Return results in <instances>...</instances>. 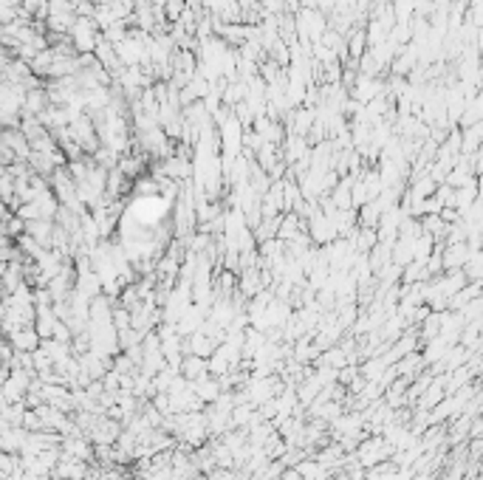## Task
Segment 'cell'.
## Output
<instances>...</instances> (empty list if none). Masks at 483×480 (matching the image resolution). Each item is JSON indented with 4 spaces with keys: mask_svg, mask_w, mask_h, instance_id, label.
<instances>
[{
    "mask_svg": "<svg viewBox=\"0 0 483 480\" xmlns=\"http://www.w3.org/2000/svg\"><path fill=\"white\" fill-rule=\"evenodd\" d=\"M6 342L18 350V353H32L40 348V334L34 331V325H26V328H18L6 336Z\"/></svg>",
    "mask_w": 483,
    "mask_h": 480,
    "instance_id": "obj_3",
    "label": "cell"
},
{
    "mask_svg": "<svg viewBox=\"0 0 483 480\" xmlns=\"http://www.w3.org/2000/svg\"><path fill=\"white\" fill-rule=\"evenodd\" d=\"M49 94H46V85L43 88H34V91H26L23 96V110L20 113H32V116H40L46 108H49Z\"/></svg>",
    "mask_w": 483,
    "mask_h": 480,
    "instance_id": "obj_8",
    "label": "cell"
},
{
    "mask_svg": "<svg viewBox=\"0 0 483 480\" xmlns=\"http://www.w3.org/2000/svg\"><path fill=\"white\" fill-rule=\"evenodd\" d=\"M294 469H297V474H300L303 480H320V477L328 474L317 460H306V457H303L300 463H294Z\"/></svg>",
    "mask_w": 483,
    "mask_h": 480,
    "instance_id": "obj_9",
    "label": "cell"
},
{
    "mask_svg": "<svg viewBox=\"0 0 483 480\" xmlns=\"http://www.w3.org/2000/svg\"><path fill=\"white\" fill-rule=\"evenodd\" d=\"M91 158H94V164H99V167H105V170H111V167L119 164V156H116L111 147H102V144H99V150H96Z\"/></svg>",
    "mask_w": 483,
    "mask_h": 480,
    "instance_id": "obj_10",
    "label": "cell"
},
{
    "mask_svg": "<svg viewBox=\"0 0 483 480\" xmlns=\"http://www.w3.org/2000/svg\"><path fill=\"white\" fill-rule=\"evenodd\" d=\"M390 452H393V449L384 443V438H382V435H373V438H368V441L356 443V449H353V455H356V460H359V466H362V469H370V466H376V463L387 460V455H390Z\"/></svg>",
    "mask_w": 483,
    "mask_h": 480,
    "instance_id": "obj_2",
    "label": "cell"
},
{
    "mask_svg": "<svg viewBox=\"0 0 483 480\" xmlns=\"http://www.w3.org/2000/svg\"><path fill=\"white\" fill-rule=\"evenodd\" d=\"M9 215H12V209L6 206V201H4V198H0V220H6Z\"/></svg>",
    "mask_w": 483,
    "mask_h": 480,
    "instance_id": "obj_12",
    "label": "cell"
},
{
    "mask_svg": "<svg viewBox=\"0 0 483 480\" xmlns=\"http://www.w3.org/2000/svg\"><path fill=\"white\" fill-rule=\"evenodd\" d=\"M206 373H209L206 359H201V356H195V353H187V356L181 359V365H178V376H184L187 381H195V379H201V376H206Z\"/></svg>",
    "mask_w": 483,
    "mask_h": 480,
    "instance_id": "obj_7",
    "label": "cell"
},
{
    "mask_svg": "<svg viewBox=\"0 0 483 480\" xmlns=\"http://www.w3.org/2000/svg\"><path fill=\"white\" fill-rule=\"evenodd\" d=\"M99 34H102V32L96 29V23H94L91 18H77L74 26L68 29V37H71L77 54H94Z\"/></svg>",
    "mask_w": 483,
    "mask_h": 480,
    "instance_id": "obj_1",
    "label": "cell"
},
{
    "mask_svg": "<svg viewBox=\"0 0 483 480\" xmlns=\"http://www.w3.org/2000/svg\"><path fill=\"white\" fill-rule=\"evenodd\" d=\"M4 427H6V421H4V418H0V429H4Z\"/></svg>",
    "mask_w": 483,
    "mask_h": 480,
    "instance_id": "obj_13",
    "label": "cell"
},
{
    "mask_svg": "<svg viewBox=\"0 0 483 480\" xmlns=\"http://www.w3.org/2000/svg\"><path fill=\"white\" fill-rule=\"evenodd\" d=\"M4 226H6V234H9L12 240H15V237H20V234L26 232V220H20L15 212H12V215L4 220Z\"/></svg>",
    "mask_w": 483,
    "mask_h": 480,
    "instance_id": "obj_11",
    "label": "cell"
},
{
    "mask_svg": "<svg viewBox=\"0 0 483 480\" xmlns=\"http://www.w3.org/2000/svg\"><path fill=\"white\" fill-rule=\"evenodd\" d=\"M26 441V429L23 427H4L0 429V452H9V455H18L20 446Z\"/></svg>",
    "mask_w": 483,
    "mask_h": 480,
    "instance_id": "obj_6",
    "label": "cell"
},
{
    "mask_svg": "<svg viewBox=\"0 0 483 480\" xmlns=\"http://www.w3.org/2000/svg\"><path fill=\"white\" fill-rule=\"evenodd\" d=\"M88 466H91V463L77 460V457H71V455H63V452H60V460H57V466H54V472H51V474L65 477V480H85Z\"/></svg>",
    "mask_w": 483,
    "mask_h": 480,
    "instance_id": "obj_4",
    "label": "cell"
},
{
    "mask_svg": "<svg viewBox=\"0 0 483 480\" xmlns=\"http://www.w3.org/2000/svg\"><path fill=\"white\" fill-rule=\"evenodd\" d=\"M189 387H192V393L203 401V404H212L223 390H220V384H218V379L215 376H201V379H195V381H189Z\"/></svg>",
    "mask_w": 483,
    "mask_h": 480,
    "instance_id": "obj_5",
    "label": "cell"
}]
</instances>
